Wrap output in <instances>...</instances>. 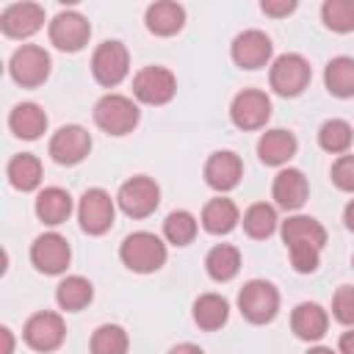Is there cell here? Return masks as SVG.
<instances>
[{
    "instance_id": "6da1fadb",
    "label": "cell",
    "mask_w": 354,
    "mask_h": 354,
    "mask_svg": "<svg viewBox=\"0 0 354 354\" xmlns=\"http://www.w3.org/2000/svg\"><path fill=\"white\" fill-rule=\"evenodd\" d=\"M282 241L290 252V266L299 274L318 268L321 249L326 246V230L313 216H288L282 221Z\"/></svg>"
},
{
    "instance_id": "836d02e7",
    "label": "cell",
    "mask_w": 354,
    "mask_h": 354,
    "mask_svg": "<svg viewBox=\"0 0 354 354\" xmlns=\"http://www.w3.org/2000/svg\"><path fill=\"white\" fill-rule=\"evenodd\" d=\"M127 332L119 324H100L91 335V354H127Z\"/></svg>"
},
{
    "instance_id": "4316f807",
    "label": "cell",
    "mask_w": 354,
    "mask_h": 354,
    "mask_svg": "<svg viewBox=\"0 0 354 354\" xmlns=\"http://www.w3.org/2000/svg\"><path fill=\"white\" fill-rule=\"evenodd\" d=\"M91 299H94L91 282H88L86 277H77V274L61 279L58 288H55V301H58V307L66 310V313H80L83 307L91 304Z\"/></svg>"
},
{
    "instance_id": "83f0119b",
    "label": "cell",
    "mask_w": 354,
    "mask_h": 354,
    "mask_svg": "<svg viewBox=\"0 0 354 354\" xmlns=\"http://www.w3.org/2000/svg\"><path fill=\"white\" fill-rule=\"evenodd\" d=\"M205 268H207V277L216 279V282H230L238 268H241V252L230 243H218L207 252L205 257Z\"/></svg>"
},
{
    "instance_id": "7c38bea8",
    "label": "cell",
    "mask_w": 354,
    "mask_h": 354,
    "mask_svg": "<svg viewBox=\"0 0 354 354\" xmlns=\"http://www.w3.org/2000/svg\"><path fill=\"white\" fill-rule=\"evenodd\" d=\"M50 158L61 166H75L80 163L88 152H91V136L86 127L80 124H64L53 133L50 138V147H47Z\"/></svg>"
},
{
    "instance_id": "1f68e13d",
    "label": "cell",
    "mask_w": 354,
    "mask_h": 354,
    "mask_svg": "<svg viewBox=\"0 0 354 354\" xmlns=\"http://www.w3.org/2000/svg\"><path fill=\"white\" fill-rule=\"evenodd\" d=\"M279 218H277V210L274 205H266V202H254L246 213H243V230L249 238L254 241H263V238H271L274 230H277Z\"/></svg>"
},
{
    "instance_id": "f35d334b",
    "label": "cell",
    "mask_w": 354,
    "mask_h": 354,
    "mask_svg": "<svg viewBox=\"0 0 354 354\" xmlns=\"http://www.w3.org/2000/svg\"><path fill=\"white\" fill-rule=\"evenodd\" d=\"M337 354H354V326L340 335V340H337Z\"/></svg>"
},
{
    "instance_id": "f1b7e54d",
    "label": "cell",
    "mask_w": 354,
    "mask_h": 354,
    "mask_svg": "<svg viewBox=\"0 0 354 354\" xmlns=\"http://www.w3.org/2000/svg\"><path fill=\"white\" fill-rule=\"evenodd\" d=\"M8 183L17 191H33L41 183V163L30 152H19L8 160Z\"/></svg>"
},
{
    "instance_id": "ba28073f",
    "label": "cell",
    "mask_w": 354,
    "mask_h": 354,
    "mask_svg": "<svg viewBox=\"0 0 354 354\" xmlns=\"http://www.w3.org/2000/svg\"><path fill=\"white\" fill-rule=\"evenodd\" d=\"M113 216H116V205L111 199L108 191L102 188H86L80 202H77V221L80 230L88 235H105L113 227Z\"/></svg>"
},
{
    "instance_id": "d6986e66",
    "label": "cell",
    "mask_w": 354,
    "mask_h": 354,
    "mask_svg": "<svg viewBox=\"0 0 354 354\" xmlns=\"http://www.w3.org/2000/svg\"><path fill=\"white\" fill-rule=\"evenodd\" d=\"M271 194H274V202H277L282 210H299V207L307 202V194H310V185H307L304 171L290 169V166L282 169V171L274 177Z\"/></svg>"
},
{
    "instance_id": "9a60e30c",
    "label": "cell",
    "mask_w": 354,
    "mask_h": 354,
    "mask_svg": "<svg viewBox=\"0 0 354 354\" xmlns=\"http://www.w3.org/2000/svg\"><path fill=\"white\" fill-rule=\"evenodd\" d=\"M22 337L25 343L33 348V351H55L64 337H66V326H64V318L58 313H36L28 318L25 329H22Z\"/></svg>"
},
{
    "instance_id": "e575fe53",
    "label": "cell",
    "mask_w": 354,
    "mask_h": 354,
    "mask_svg": "<svg viewBox=\"0 0 354 354\" xmlns=\"http://www.w3.org/2000/svg\"><path fill=\"white\" fill-rule=\"evenodd\" d=\"M321 19L335 33L354 30V0H326L321 6Z\"/></svg>"
},
{
    "instance_id": "8fae6325",
    "label": "cell",
    "mask_w": 354,
    "mask_h": 354,
    "mask_svg": "<svg viewBox=\"0 0 354 354\" xmlns=\"http://www.w3.org/2000/svg\"><path fill=\"white\" fill-rule=\"evenodd\" d=\"M271 116V100L260 88H243L230 105V119L238 130H260Z\"/></svg>"
},
{
    "instance_id": "d4e9b609",
    "label": "cell",
    "mask_w": 354,
    "mask_h": 354,
    "mask_svg": "<svg viewBox=\"0 0 354 354\" xmlns=\"http://www.w3.org/2000/svg\"><path fill=\"white\" fill-rule=\"evenodd\" d=\"M238 221H241L238 205L227 196H216L202 207V227L210 235H227L238 227Z\"/></svg>"
},
{
    "instance_id": "b9f144b4",
    "label": "cell",
    "mask_w": 354,
    "mask_h": 354,
    "mask_svg": "<svg viewBox=\"0 0 354 354\" xmlns=\"http://www.w3.org/2000/svg\"><path fill=\"white\" fill-rule=\"evenodd\" d=\"M343 224H346V230H351V232H354V199L343 207Z\"/></svg>"
},
{
    "instance_id": "60d3db41",
    "label": "cell",
    "mask_w": 354,
    "mask_h": 354,
    "mask_svg": "<svg viewBox=\"0 0 354 354\" xmlns=\"http://www.w3.org/2000/svg\"><path fill=\"white\" fill-rule=\"evenodd\" d=\"M169 354H205L199 346H194V343H180V346H174Z\"/></svg>"
},
{
    "instance_id": "7bdbcfd3",
    "label": "cell",
    "mask_w": 354,
    "mask_h": 354,
    "mask_svg": "<svg viewBox=\"0 0 354 354\" xmlns=\"http://www.w3.org/2000/svg\"><path fill=\"white\" fill-rule=\"evenodd\" d=\"M307 354H337V351H332L329 346H315V348H310Z\"/></svg>"
},
{
    "instance_id": "2e32d148",
    "label": "cell",
    "mask_w": 354,
    "mask_h": 354,
    "mask_svg": "<svg viewBox=\"0 0 354 354\" xmlns=\"http://www.w3.org/2000/svg\"><path fill=\"white\" fill-rule=\"evenodd\" d=\"M44 25V8L36 3H14L0 14V30L8 39H30Z\"/></svg>"
},
{
    "instance_id": "7a4b0ae2",
    "label": "cell",
    "mask_w": 354,
    "mask_h": 354,
    "mask_svg": "<svg viewBox=\"0 0 354 354\" xmlns=\"http://www.w3.org/2000/svg\"><path fill=\"white\" fill-rule=\"evenodd\" d=\"M119 260L136 274H152L166 263V243L155 232H130L119 246Z\"/></svg>"
},
{
    "instance_id": "8992f818",
    "label": "cell",
    "mask_w": 354,
    "mask_h": 354,
    "mask_svg": "<svg viewBox=\"0 0 354 354\" xmlns=\"http://www.w3.org/2000/svg\"><path fill=\"white\" fill-rule=\"evenodd\" d=\"M313 69L304 55L299 53H282L268 72V83L279 97H299L310 86Z\"/></svg>"
},
{
    "instance_id": "d6a6232c",
    "label": "cell",
    "mask_w": 354,
    "mask_h": 354,
    "mask_svg": "<svg viewBox=\"0 0 354 354\" xmlns=\"http://www.w3.org/2000/svg\"><path fill=\"white\" fill-rule=\"evenodd\" d=\"M196 230L199 224L188 210H171L163 221V238L174 246H188L196 238Z\"/></svg>"
},
{
    "instance_id": "30bf717a",
    "label": "cell",
    "mask_w": 354,
    "mask_h": 354,
    "mask_svg": "<svg viewBox=\"0 0 354 354\" xmlns=\"http://www.w3.org/2000/svg\"><path fill=\"white\" fill-rule=\"evenodd\" d=\"M133 94L144 105H166L177 94V77L166 66H144L133 77Z\"/></svg>"
},
{
    "instance_id": "ee69618b",
    "label": "cell",
    "mask_w": 354,
    "mask_h": 354,
    "mask_svg": "<svg viewBox=\"0 0 354 354\" xmlns=\"http://www.w3.org/2000/svg\"><path fill=\"white\" fill-rule=\"evenodd\" d=\"M351 263H354V260H351Z\"/></svg>"
},
{
    "instance_id": "d590c367",
    "label": "cell",
    "mask_w": 354,
    "mask_h": 354,
    "mask_svg": "<svg viewBox=\"0 0 354 354\" xmlns=\"http://www.w3.org/2000/svg\"><path fill=\"white\" fill-rule=\"evenodd\" d=\"M332 315L335 321L354 326V288L351 285H340L332 296Z\"/></svg>"
},
{
    "instance_id": "3957f363",
    "label": "cell",
    "mask_w": 354,
    "mask_h": 354,
    "mask_svg": "<svg viewBox=\"0 0 354 354\" xmlns=\"http://www.w3.org/2000/svg\"><path fill=\"white\" fill-rule=\"evenodd\" d=\"M238 310L249 324H271L279 310V290L268 279H249L238 293Z\"/></svg>"
},
{
    "instance_id": "44dd1931",
    "label": "cell",
    "mask_w": 354,
    "mask_h": 354,
    "mask_svg": "<svg viewBox=\"0 0 354 354\" xmlns=\"http://www.w3.org/2000/svg\"><path fill=\"white\" fill-rule=\"evenodd\" d=\"M296 136L282 130V127H274V130H266L257 141V158L266 163V166H285L293 155H296Z\"/></svg>"
},
{
    "instance_id": "e0dca14e",
    "label": "cell",
    "mask_w": 354,
    "mask_h": 354,
    "mask_svg": "<svg viewBox=\"0 0 354 354\" xmlns=\"http://www.w3.org/2000/svg\"><path fill=\"white\" fill-rule=\"evenodd\" d=\"M274 44L263 30H243L232 39V61L241 69H260L271 61Z\"/></svg>"
},
{
    "instance_id": "ac0fdd59",
    "label": "cell",
    "mask_w": 354,
    "mask_h": 354,
    "mask_svg": "<svg viewBox=\"0 0 354 354\" xmlns=\"http://www.w3.org/2000/svg\"><path fill=\"white\" fill-rule=\"evenodd\" d=\"M241 177H243V163H241V158H238L235 152H230V149L213 152V155L207 158V163H205V183H207L213 191H218V194L232 191V188L241 183Z\"/></svg>"
},
{
    "instance_id": "52a82bcc",
    "label": "cell",
    "mask_w": 354,
    "mask_h": 354,
    "mask_svg": "<svg viewBox=\"0 0 354 354\" xmlns=\"http://www.w3.org/2000/svg\"><path fill=\"white\" fill-rule=\"evenodd\" d=\"M116 205L130 218H147L160 205V188L152 177H144V174L130 177L127 183H122L116 194Z\"/></svg>"
},
{
    "instance_id": "4dcf8cb0",
    "label": "cell",
    "mask_w": 354,
    "mask_h": 354,
    "mask_svg": "<svg viewBox=\"0 0 354 354\" xmlns=\"http://www.w3.org/2000/svg\"><path fill=\"white\" fill-rule=\"evenodd\" d=\"M354 141V130L346 119H326L318 130V144L329 155H346Z\"/></svg>"
},
{
    "instance_id": "ab89813d",
    "label": "cell",
    "mask_w": 354,
    "mask_h": 354,
    "mask_svg": "<svg viewBox=\"0 0 354 354\" xmlns=\"http://www.w3.org/2000/svg\"><path fill=\"white\" fill-rule=\"evenodd\" d=\"M0 337H3V351H0V354H11V351H14V335H11V329L3 326V329H0Z\"/></svg>"
},
{
    "instance_id": "9c48e42d",
    "label": "cell",
    "mask_w": 354,
    "mask_h": 354,
    "mask_svg": "<svg viewBox=\"0 0 354 354\" xmlns=\"http://www.w3.org/2000/svg\"><path fill=\"white\" fill-rule=\"evenodd\" d=\"M130 72V55H127V47L116 39L111 41H102L94 55H91V75L100 86L105 88H113L119 86Z\"/></svg>"
},
{
    "instance_id": "5b68a950",
    "label": "cell",
    "mask_w": 354,
    "mask_h": 354,
    "mask_svg": "<svg viewBox=\"0 0 354 354\" xmlns=\"http://www.w3.org/2000/svg\"><path fill=\"white\" fill-rule=\"evenodd\" d=\"M50 66H53L50 53L44 47H36V44H22L8 58V72H11L14 83L22 88L41 86L50 77Z\"/></svg>"
},
{
    "instance_id": "7402d4cb",
    "label": "cell",
    "mask_w": 354,
    "mask_h": 354,
    "mask_svg": "<svg viewBox=\"0 0 354 354\" xmlns=\"http://www.w3.org/2000/svg\"><path fill=\"white\" fill-rule=\"evenodd\" d=\"M144 22H147V30L155 33V36H174L185 25V8L180 3L160 0V3H152L147 8Z\"/></svg>"
},
{
    "instance_id": "4fadbf2b",
    "label": "cell",
    "mask_w": 354,
    "mask_h": 354,
    "mask_svg": "<svg viewBox=\"0 0 354 354\" xmlns=\"http://www.w3.org/2000/svg\"><path fill=\"white\" fill-rule=\"evenodd\" d=\"M72 260V249L64 235L58 232H41L30 246V263L41 274H64Z\"/></svg>"
},
{
    "instance_id": "8d00e7d4",
    "label": "cell",
    "mask_w": 354,
    "mask_h": 354,
    "mask_svg": "<svg viewBox=\"0 0 354 354\" xmlns=\"http://www.w3.org/2000/svg\"><path fill=\"white\" fill-rule=\"evenodd\" d=\"M332 183L346 191V194H354V155H340L335 163H332Z\"/></svg>"
},
{
    "instance_id": "ffe728a7",
    "label": "cell",
    "mask_w": 354,
    "mask_h": 354,
    "mask_svg": "<svg viewBox=\"0 0 354 354\" xmlns=\"http://www.w3.org/2000/svg\"><path fill=\"white\" fill-rule=\"evenodd\" d=\"M290 329H293V335L299 340H310V343L321 340L326 335V329H329V315H326V310L321 304L301 301L290 313Z\"/></svg>"
},
{
    "instance_id": "603a6c76",
    "label": "cell",
    "mask_w": 354,
    "mask_h": 354,
    "mask_svg": "<svg viewBox=\"0 0 354 354\" xmlns=\"http://www.w3.org/2000/svg\"><path fill=\"white\" fill-rule=\"evenodd\" d=\"M33 210H36V216H39L41 224L58 227V224H64V221L69 218V213H72V196H69V191H64V188H58V185H50V188H44V191H39Z\"/></svg>"
},
{
    "instance_id": "f546056e",
    "label": "cell",
    "mask_w": 354,
    "mask_h": 354,
    "mask_svg": "<svg viewBox=\"0 0 354 354\" xmlns=\"http://www.w3.org/2000/svg\"><path fill=\"white\" fill-rule=\"evenodd\" d=\"M324 83L335 97H354V58L337 55L324 69Z\"/></svg>"
},
{
    "instance_id": "277c9868",
    "label": "cell",
    "mask_w": 354,
    "mask_h": 354,
    "mask_svg": "<svg viewBox=\"0 0 354 354\" xmlns=\"http://www.w3.org/2000/svg\"><path fill=\"white\" fill-rule=\"evenodd\" d=\"M138 119H141L138 105L130 97H124V94H105L94 105V122L108 136H127V133H133Z\"/></svg>"
},
{
    "instance_id": "5bb4252c",
    "label": "cell",
    "mask_w": 354,
    "mask_h": 354,
    "mask_svg": "<svg viewBox=\"0 0 354 354\" xmlns=\"http://www.w3.org/2000/svg\"><path fill=\"white\" fill-rule=\"evenodd\" d=\"M91 39V25L83 14L77 11H61L50 22V41L64 50V53H77L88 44Z\"/></svg>"
},
{
    "instance_id": "74e56055",
    "label": "cell",
    "mask_w": 354,
    "mask_h": 354,
    "mask_svg": "<svg viewBox=\"0 0 354 354\" xmlns=\"http://www.w3.org/2000/svg\"><path fill=\"white\" fill-rule=\"evenodd\" d=\"M260 8L268 17H288L290 11H296V3L293 0H263Z\"/></svg>"
},
{
    "instance_id": "484cf974",
    "label": "cell",
    "mask_w": 354,
    "mask_h": 354,
    "mask_svg": "<svg viewBox=\"0 0 354 354\" xmlns=\"http://www.w3.org/2000/svg\"><path fill=\"white\" fill-rule=\"evenodd\" d=\"M230 318V304L224 296L218 293H202L196 301H194V321L199 329L205 332H216L227 324Z\"/></svg>"
},
{
    "instance_id": "cb8c5ba5",
    "label": "cell",
    "mask_w": 354,
    "mask_h": 354,
    "mask_svg": "<svg viewBox=\"0 0 354 354\" xmlns=\"http://www.w3.org/2000/svg\"><path fill=\"white\" fill-rule=\"evenodd\" d=\"M8 127L17 138L25 141H36L44 130H47V113L36 105V102H19L14 105V111L8 113Z\"/></svg>"
}]
</instances>
